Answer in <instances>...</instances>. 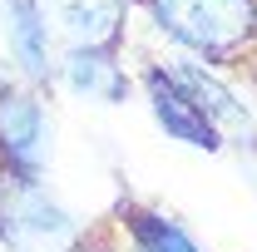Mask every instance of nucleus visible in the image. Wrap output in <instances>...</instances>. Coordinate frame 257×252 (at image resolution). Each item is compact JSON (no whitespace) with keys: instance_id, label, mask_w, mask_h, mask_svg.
I'll return each instance as SVG.
<instances>
[{"instance_id":"obj_3","label":"nucleus","mask_w":257,"mask_h":252,"mask_svg":"<svg viewBox=\"0 0 257 252\" xmlns=\"http://www.w3.org/2000/svg\"><path fill=\"white\" fill-rule=\"evenodd\" d=\"M55 55L69 50H119L139 0H30Z\"/></svg>"},{"instance_id":"obj_5","label":"nucleus","mask_w":257,"mask_h":252,"mask_svg":"<svg viewBox=\"0 0 257 252\" xmlns=\"http://www.w3.org/2000/svg\"><path fill=\"white\" fill-rule=\"evenodd\" d=\"M159 69L193 99V104H198V114L223 134V144H227V139H232V144H252V114H247L242 94L227 84L223 69L193 60V55H168V60H159Z\"/></svg>"},{"instance_id":"obj_4","label":"nucleus","mask_w":257,"mask_h":252,"mask_svg":"<svg viewBox=\"0 0 257 252\" xmlns=\"http://www.w3.org/2000/svg\"><path fill=\"white\" fill-rule=\"evenodd\" d=\"M50 144H55V124L45 94L25 79H0V158L15 173L40 178L50 163Z\"/></svg>"},{"instance_id":"obj_7","label":"nucleus","mask_w":257,"mask_h":252,"mask_svg":"<svg viewBox=\"0 0 257 252\" xmlns=\"http://www.w3.org/2000/svg\"><path fill=\"white\" fill-rule=\"evenodd\" d=\"M0 20H5V50H10V60L20 64V79L25 84H55V45H50V35L40 25V15H35L30 0H0Z\"/></svg>"},{"instance_id":"obj_1","label":"nucleus","mask_w":257,"mask_h":252,"mask_svg":"<svg viewBox=\"0 0 257 252\" xmlns=\"http://www.w3.org/2000/svg\"><path fill=\"white\" fill-rule=\"evenodd\" d=\"M183 55L227 69L257 60V0H139Z\"/></svg>"},{"instance_id":"obj_6","label":"nucleus","mask_w":257,"mask_h":252,"mask_svg":"<svg viewBox=\"0 0 257 252\" xmlns=\"http://www.w3.org/2000/svg\"><path fill=\"white\" fill-rule=\"evenodd\" d=\"M144 94H149V109H154V119H159V129L168 139H178V144H188V149H208V154L223 149V134L198 114V104L163 74L159 64L144 69Z\"/></svg>"},{"instance_id":"obj_8","label":"nucleus","mask_w":257,"mask_h":252,"mask_svg":"<svg viewBox=\"0 0 257 252\" xmlns=\"http://www.w3.org/2000/svg\"><path fill=\"white\" fill-rule=\"evenodd\" d=\"M55 84H64L79 99H99V104H119L128 94V69L119 64L114 50H69L55 64Z\"/></svg>"},{"instance_id":"obj_10","label":"nucleus","mask_w":257,"mask_h":252,"mask_svg":"<svg viewBox=\"0 0 257 252\" xmlns=\"http://www.w3.org/2000/svg\"><path fill=\"white\" fill-rule=\"evenodd\" d=\"M74 252H134V247H128L124 227H119V222H109V227L94 232V237H79V247H74Z\"/></svg>"},{"instance_id":"obj_9","label":"nucleus","mask_w":257,"mask_h":252,"mask_svg":"<svg viewBox=\"0 0 257 252\" xmlns=\"http://www.w3.org/2000/svg\"><path fill=\"white\" fill-rule=\"evenodd\" d=\"M114 222L124 227V237H128V247H134V252H203L173 218H163V213H154V208L124 203Z\"/></svg>"},{"instance_id":"obj_2","label":"nucleus","mask_w":257,"mask_h":252,"mask_svg":"<svg viewBox=\"0 0 257 252\" xmlns=\"http://www.w3.org/2000/svg\"><path fill=\"white\" fill-rule=\"evenodd\" d=\"M79 237L84 232L45 193L40 178L15 173L5 183V193H0V242L10 252H74Z\"/></svg>"}]
</instances>
